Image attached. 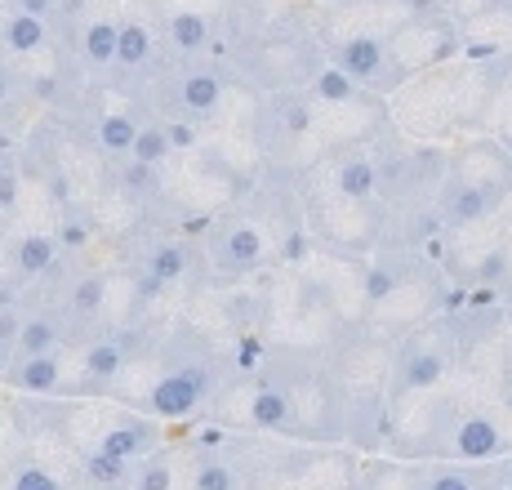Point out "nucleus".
Returning a JSON list of instances; mask_svg holds the SVG:
<instances>
[{
  "mask_svg": "<svg viewBox=\"0 0 512 490\" xmlns=\"http://www.w3.org/2000/svg\"><path fill=\"white\" fill-rule=\"evenodd\" d=\"M504 147H508V152H512V143H504Z\"/></svg>",
  "mask_w": 512,
  "mask_h": 490,
  "instance_id": "nucleus-9",
  "label": "nucleus"
},
{
  "mask_svg": "<svg viewBox=\"0 0 512 490\" xmlns=\"http://www.w3.org/2000/svg\"><path fill=\"white\" fill-rule=\"evenodd\" d=\"M54 45H58V27L49 18H36V14L5 5V14H0V58L27 63L36 54H49Z\"/></svg>",
  "mask_w": 512,
  "mask_h": 490,
  "instance_id": "nucleus-7",
  "label": "nucleus"
},
{
  "mask_svg": "<svg viewBox=\"0 0 512 490\" xmlns=\"http://www.w3.org/2000/svg\"><path fill=\"white\" fill-rule=\"evenodd\" d=\"M361 294H366V317L361 321H370L388 339L406 335L410 326L428 317H441L455 299V290L446 286L437 259H432V245L374 250L370 259H361Z\"/></svg>",
  "mask_w": 512,
  "mask_h": 490,
  "instance_id": "nucleus-2",
  "label": "nucleus"
},
{
  "mask_svg": "<svg viewBox=\"0 0 512 490\" xmlns=\"http://www.w3.org/2000/svg\"><path fill=\"white\" fill-rule=\"evenodd\" d=\"M383 49H388V81H392V90H401V85L415 81L419 72L464 54V36L432 5V9H419L410 23H401L397 32L383 41Z\"/></svg>",
  "mask_w": 512,
  "mask_h": 490,
  "instance_id": "nucleus-5",
  "label": "nucleus"
},
{
  "mask_svg": "<svg viewBox=\"0 0 512 490\" xmlns=\"http://www.w3.org/2000/svg\"><path fill=\"white\" fill-rule=\"evenodd\" d=\"M459 375V348L446 312L410 326L406 335L392 339V370H388V419L392 410L446 388Z\"/></svg>",
  "mask_w": 512,
  "mask_h": 490,
  "instance_id": "nucleus-4",
  "label": "nucleus"
},
{
  "mask_svg": "<svg viewBox=\"0 0 512 490\" xmlns=\"http://www.w3.org/2000/svg\"><path fill=\"white\" fill-rule=\"evenodd\" d=\"M508 49L486 58H450L428 72H419L415 81H406L401 90L388 94V121L401 139L428 143V147H450L490 134V116H495V98L504 85Z\"/></svg>",
  "mask_w": 512,
  "mask_h": 490,
  "instance_id": "nucleus-1",
  "label": "nucleus"
},
{
  "mask_svg": "<svg viewBox=\"0 0 512 490\" xmlns=\"http://www.w3.org/2000/svg\"><path fill=\"white\" fill-rule=\"evenodd\" d=\"M504 205H512V152L508 147L499 139H490V134L450 143L446 161H441L437 196H432L437 232L486 223Z\"/></svg>",
  "mask_w": 512,
  "mask_h": 490,
  "instance_id": "nucleus-3",
  "label": "nucleus"
},
{
  "mask_svg": "<svg viewBox=\"0 0 512 490\" xmlns=\"http://www.w3.org/2000/svg\"><path fill=\"white\" fill-rule=\"evenodd\" d=\"M0 388L14 397H67V348L41 357H9Z\"/></svg>",
  "mask_w": 512,
  "mask_h": 490,
  "instance_id": "nucleus-6",
  "label": "nucleus"
},
{
  "mask_svg": "<svg viewBox=\"0 0 512 490\" xmlns=\"http://www.w3.org/2000/svg\"><path fill=\"white\" fill-rule=\"evenodd\" d=\"M419 490H486V464H450V459H423Z\"/></svg>",
  "mask_w": 512,
  "mask_h": 490,
  "instance_id": "nucleus-8",
  "label": "nucleus"
}]
</instances>
